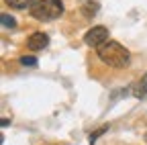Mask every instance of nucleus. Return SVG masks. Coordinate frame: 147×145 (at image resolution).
Masks as SVG:
<instances>
[{
  "label": "nucleus",
  "mask_w": 147,
  "mask_h": 145,
  "mask_svg": "<svg viewBox=\"0 0 147 145\" xmlns=\"http://www.w3.org/2000/svg\"><path fill=\"white\" fill-rule=\"evenodd\" d=\"M96 55L102 63H106L108 67H115V69H125L131 63V53H129V49H125L121 43H117L113 39H108L100 47H96Z\"/></svg>",
  "instance_id": "nucleus-1"
},
{
  "label": "nucleus",
  "mask_w": 147,
  "mask_h": 145,
  "mask_svg": "<svg viewBox=\"0 0 147 145\" xmlns=\"http://www.w3.org/2000/svg\"><path fill=\"white\" fill-rule=\"evenodd\" d=\"M63 0H37L31 8V16L37 21H55L63 14Z\"/></svg>",
  "instance_id": "nucleus-2"
},
{
  "label": "nucleus",
  "mask_w": 147,
  "mask_h": 145,
  "mask_svg": "<svg viewBox=\"0 0 147 145\" xmlns=\"http://www.w3.org/2000/svg\"><path fill=\"white\" fill-rule=\"evenodd\" d=\"M104 41H108V29L102 27V25L92 27V29L84 35V43H86L88 47H100Z\"/></svg>",
  "instance_id": "nucleus-3"
},
{
  "label": "nucleus",
  "mask_w": 147,
  "mask_h": 145,
  "mask_svg": "<svg viewBox=\"0 0 147 145\" xmlns=\"http://www.w3.org/2000/svg\"><path fill=\"white\" fill-rule=\"evenodd\" d=\"M47 45H49V37H47L45 33H41V31L33 33L31 37H29V41H27V49L29 51H41Z\"/></svg>",
  "instance_id": "nucleus-4"
},
{
  "label": "nucleus",
  "mask_w": 147,
  "mask_h": 145,
  "mask_svg": "<svg viewBox=\"0 0 147 145\" xmlns=\"http://www.w3.org/2000/svg\"><path fill=\"white\" fill-rule=\"evenodd\" d=\"M4 2L16 10H23V8H33V4L37 2V0H4Z\"/></svg>",
  "instance_id": "nucleus-5"
},
{
  "label": "nucleus",
  "mask_w": 147,
  "mask_h": 145,
  "mask_svg": "<svg viewBox=\"0 0 147 145\" xmlns=\"http://www.w3.org/2000/svg\"><path fill=\"white\" fill-rule=\"evenodd\" d=\"M82 12H84V16L86 19H92L96 12H98V2H92V0H88V2H84V6H82Z\"/></svg>",
  "instance_id": "nucleus-6"
},
{
  "label": "nucleus",
  "mask_w": 147,
  "mask_h": 145,
  "mask_svg": "<svg viewBox=\"0 0 147 145\" xmlns=\"http://www.w3.org/2000/svg\"><path fill=\"white\" fill-rule=\"evenodd\" d=\"M0 21H2V25L8 27V29H14V27H16V21L12 19L10 14H2V16H0Z\"/></svg>",
  "instance_id": "nucleus-7"
},
{
  "label": "nucleus",
  "mask_w": 147,
  "mask_h": 145,
  "mask_svg": "<svg viewBox=\"0 0 147 145\" xmlns=\"http://www.w3.org/2000/svg\"><path fill=\"white\" fill-rule=\"evenodd\" d=\"M108 131V125H104V127H100V129H96L94 133H90V143H96V139L102 135V133H106Z\"/></svg>",
  "instance_id": "nucleus-8"
},
{
  "label": "nucleus",
  "mask_w": 147,
  "mask_h": 145,
  "mask_svg": "<svg viewBox=\"0 0 147 145\" xmlns=\"http://www.w3.org/2000/svg\"><path fill=\"white\" fill-rule=\"evenodd\" d=\"M21 63H23V65H37V59H35L33 55H23V57H21Z\"/></svg>",
  "instance_id": "nucleus-9"
},
{
  "label": "nucleus",
  "mask_w": 147,
  "mask_h": 145,
  "mask_svg": "<svg viewBox=\"0 0 147 145\" xmlns=\"http://www.w3.org/2000/svg\"><path fill=\"white\" fill-rule=\"evenodd\" d=\"M145 141H147V133H145Z\"/></svg>",
  "instance_id": "nucleus-10"
}]
</instances>
